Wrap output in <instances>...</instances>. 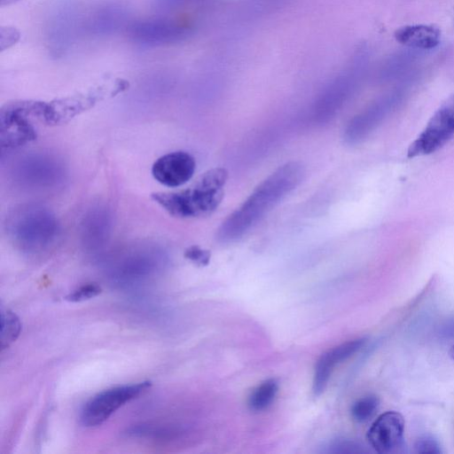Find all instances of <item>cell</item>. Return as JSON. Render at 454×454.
<instances>
[{"label": "cell", "instance_id": "obj_15", "mask_svg": "<svg viewBox=\"0 0 454 454\" xmlns=\"http://www.w3.org/2000/svg\"><path fill=\"white\" fill-rule=\"evenodd\" d=\"M395 37L401 44L413 49L430 50L435 48L441 39L440 30L429 25H410L400 27Z\"/></svg>", "mask_w": 454, "mask_h": 454}, {"label": "cell", "instance_id": "obj_13", "mask_svg": "<svg viewBox=\"0 0 454 454\" xmlns=\"http://www.w3.org/2000/svg\"><path fill=\"white\" fill-rule=\"evenodd\" d=\"M395 101L394 97L383 98L354 116L345 129V141L356 144L366 137L387 114Z\"/></svg>", "mask_w": 454, "mask_h": 454}, {"label": "cell", "instance_id": "obj_21", "mask_svg": "<svg viewBox=\"0 0 454 454\" xmlns=\"http://www.w3.org/2000/svg\"><path fill=\"white\" fill-rule=\"evenodd\" d=\"M414 449L417 453L421 454H439L442 452L438 441L430 435L419 438L415 442Z\"/></svg>", "mask_w": 454, "mask_h": 454}, {"label": "cell", "instance_id": "obj_24", "mask_svg": "<svg viewBox=\"0 0 454 454\" xmlns=\"http://www.w3.org/2000/svg\"><path fill=\"white\" fill-rule=\"evenodd\" d=\"M438 333L442 338L454 339V317L441 325Z\"/></svg>", "mask_w": 454, "mask_h": 454}, {"label": "cell", "instance_id": "obj_25", "mask_svg": "<svg viewBox=\"0 0 454 454\" xmlns=\"http://www.w3.org/2000/svg\"><path fill=\"white\" fill-rule=\"evenodd\" d=\"M449 354H450V356L454 360V345L450 349Z\"/></svg>", "mask_w": 454, "mask_h": 454}, {"label": "cell", "instance_id": "obj_14", "mask_svg": "<svg viewBox=\"0 0 454 454\" xmlns=\"http://www.w3.org/2000/svg\"><path fill=\"white\" fill-rule=\"evenodd\" d=\"M355 67H349L333 80L322 93L315 110L322 121L335 113L348 97L355 83Z\"/></svg>", "mask_w": 454, "mask_h": 454}, {"label": "cell", "instance_id": "obj_11", "mask_svg": "<svg viewBox=\"0 0 454 454\" xmlns=\"http://www.w3.org/2000/svg\"><path fill=\"white\" fill-rule=\"evenodd\" d=\"M128 6L119 1L106 2L97 7L84 23L86 32L97 37L115 34L129 20Z\"/></svg>", "mask_w": 454, "mask_h": 454}, {"label": "cell", "instance_id": "obj_9", "mask_svg": "<svg viewBox=\"0 0 454 454\" xmlns=\"http://www.w3.org/2000/svg\"><path fill=\"white\" fill-rule=\"evenodd\" d=\"M77 26V12L72 4L58 6L47 27V42L54 56H62L70 48Z\"/></svg>", "mask_w": 454, "mask_h": 454}, {"label": "cell", "instance_id": "obj_5", "mask_svg": "<svg viewBox=\"0 0 454 454\" xmlns=\"http://www.w3.org/2000/svg\"><path fill=\"white\" fill-rule=\"evenodd\" d=\"M454 135V94L435 111L428 123L409 146V158L434 153Z\"/></svg>", "mask_w": 454, "mask_h": 454}, {"label": "cell", "instance_id": "obj_22", "mask_svg": "<svg viewBox=\"0 0 454 454\" xmlns=\"http://www.w3.org/2000/svg\"><path fill=\"white\" fill-rule=\"evenodd\" d=\"M210 252L199 246H191L184 251V257L198 266H206L210 261Z\"/></svg>", "mask_w": 454, "mask_h": 454}, {"label": "cell", "instance_id": "obj_7", "mask_svg": "<svg viewBox=\"0 0 454 454\" xmlns=\"http://www.w3.org/2000/svg\"><path fill=\"white\" fill-rule=\"evenodd\" d=\"M195 168L194 158L186 152L177 151L158 158L152 167V174L160 184L178 187L192 177Z\"/></svg>", "mask_w": 454, "mask_h": 454}, {"label": "cell", "instance_id": "obj_8", "mask_svg": "<svg viewBox=\"0 0 454 454\" xmlns=\"http://www.w3.org/2000/svg\"><path fill=\"white\" fill-rule=\"evenodd\" d=\"M404 419L401 413L389 411L380 415L367 432V440L378 453H390L403 442Z\"/></svg>", "mask_w": 454, "mask_h": 454}, {"label": "cell", "instance_id": "obj_17", "mask_svg": "<svg viewBox=\"0 0 454 454\" xmlns=\"http://www.w3.org/2000/svg\"><path fill=\"white\" fill-rule=\"evenodd\" d=\"M21 332V322L19 317L10 309L1 312V349L8 348L19 337Z\"/></svg>", "mask_w": 454, "mask_h": 454}, {"label": "cell", "instance_id": "obj_6", "mask_svg": "<svg viewBox=\"0 0 454 454\" xmlns=\"http://www.w3.org/2000/svg\"><path fill=\"white\" fill-rule=\"evenodd\" d=\"M127 28L130 40L143 46H160L180 43L192 33L191 27L162 18L135 21Z\"/></svg>", "mask_w": 454, "mask_h": 454}, {"label": "cell", "instance_id": "obj_18", "mask_svg": "<svg viewBox=\"0 0 454 454\" xmlns=\"http://www.w3.org/2000/svg\"><path fill=\"white\" fill-rule=\"evenodd\" d=\"M380 400L376 395H366L356 400L351 406L350 413L357 422L368 420L379 407Z\"/></svg>", "mask_w": 454, "mask_h": 454}, {"label": "cell", "instance_id": "obj_16", "mask_svg": "<svg viewBox=\"0 0 454 454\" xmlns=\"http://www.w3.org/2000/svg\"><path fill=\"white\" fill-rule=\"evenodd\" d=\"M278 391V384L274 379H269L259 384L250 394L247 405L253 411L267 409L274 401Z\"/></svg>", "mask_w": 454, "mask_h": 454}, {"label": "cell", "instance_id": "obj_3", "mask_svg": "<svg viewBox=\"0 0 454 454\" xmlns=\"http://www.w3.org/2000/svg\"><path fill=\"white\" fill-rule=\"evenodd\" d=\"M46 103L19 100L6 104L0 113V140L2 147L15 148L36 138L35 121L45 123Z\"/></svg>", "mask_w": 454, "mask_h": 454}, {"label": "cell", "instance_id": "obj_26", "mask_svg": "<svg viewBox=\"0 0 454 454\" xmlns=\"http://www.w3.org/2000/svg\"><path fill=\"white\" fill-rule=\"evenodd\" d=\"M14 1H16V0H2V4H4V3L5 4H10V3H12Z\"/></svg>", "mask_w": 454, "mask_h": 454}, {"label": "cell", "instance_id": "obj_4", "mask_svg": "<svg viewBox=\"0 0 454 454\" xmlns=\"http://www.w3.org/2000/svg\"><path fill=\"white\" fill-rule=\"evenodd\" d=\"M151 381L106 389L93 396L81 412V423L87 427L99 426L126 403L151 387Z\"/></svg>", "mask_w": 454, "mask_h": 454}, {"label": "cell", "instance_id": "obj_20", "mask_svg": "<svg viewBox=\"0 0 454 454\" xmlns=\"http://www.w3.org/2000/svg\"><path fill=\"white\" fill-rule=\"evenodd\" d=\"M102 292L101 287L97 284L84 285L73 293L67 294L65 300L71 302H79L91 299Z\"/></svg>", "mask_w": 454, "mask_h": 454}, {"label": "cell", "instance_id": "obj_23", "mask_svg": "<svg viewBox=\"0 0 454 454\" xmlns=\"http://www.w3.org/2000/svg\"><path fill=\"white\" fill-rule=\"evenodd\" d=\"M206 1L207 0H153V5L160 11H172Z\"/></svg>", "mask_w": 454, "mask_h": 454}, {"label": "cell", "instance_id": "obj_19", "mask_svg": "<svg viewBox=\"0 0 454 454\" xmlns=\"http://www.w3.org/2000/svg\"><path fill=\"white\" fill-rule=\"evenodd\" d=\"M330 453H364L367 450L359 442L352 440H334L326 447Z\"/></svg>", "mask_w": 454, "mask_h": 454}, {"label": "cell", "instance_id": "obj_10", "mask_svg": "<svg viewBox=\"0 0 454 454\" xmlns=\"http://www.w3.org/2000/svg\"><path fill=\"white\" fill-rule=\"evenodd\" d=\"M106 93L102 89L46 103L45 124L59 125L69 121L100 101Z\"/></svg>", "mask_w": 454, "mask_h": 454}, {"label": "cell", "instance_id": "obj_1", "mask_svg": "<svg viewBox=\"0 0 454 454\" xmlns=\"http://www.w3.org/2000/svg\"><path fill=\"white\" fill-rule=\"evenodd\" d=\"M305 169L289 161L258 184L249 197L221 224L216 238L222 243L240 239L301 182Z\"/></svg>", "mask_w": 454, "mask_h": 454}, {"label": "cell", "instance_id": "obj_12", "mask_svg": "<svg viewBox=\"0 0 454 454\" xmlns=\"http://www.w3.org/2000/svg\"><path fill=\"white\" fill-rule=\"evenodd\" d=\"M365 341L364 338L348 340L321 355L316 364L313 377L312 389L315 395H319L324 392L334 367L356 354Z\"/></svg>", "mask_w": 454, "mask_h": 454}, {"label": "cell", "instance_id": "obj_2", "mask_svg": "<svg viewBox=\"0 0 454 454\" xmlns=\"http://www.w3.org/2000/svg\"><path fill=\"white\" fill-rule=\"evenodd\" d=\"M228 172L215 168L202 174L191 186L176 192H157L152 199L170 215L199 218L211 215L221 204Z\"/></svg>", "mask_w": 454, "mask_h": 454}]
</instances>
